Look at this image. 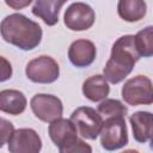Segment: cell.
Instances as JSON below:
<instances>
[{"label": "cell", "instance_id": "cell-11", "mask_svg": "<svg viewBox=\"0 0 153 153\" xmlns=\"http://www.w3.org/2000/svg\"><path fill=\"white\" fill-rule=\"evenodd\" d=\"M48 134L54 145L59 148L65 147L78 139V131L73 122L62 117L55 120L49 124Z\"/></svg>", "mask_w": 153, "mask_h": 153}, {"label": "cell", "instance_id": "cell-19", "mask_svg": "<svg viewBox=\"0 0 153 153\" xmlns=\"http://www.w3.org/2000/svg\"><path fill=\"white\" fill-rule=\"evenodd\" d=\"M60 153H92V147L81 139H76L72 143L59 148Z\"/></svg>", "mask_w": 153, "mask_h": 153}, {"label": "cell", "instance_id": "cell-16", "mask_svg": "<svg viewBox=\"0 0 153 153\" xmlns=\"http://www.w3.org/2000/svg\"><path fill=\"white\" fill-rule=\"evenodd\" d=\"M117 12L123 20L134 23L146 16L147 5L142 0H121L117 4Z\"/></svg>", "mask_w": 153, "mask_h": 153}, {"label": "cell", "instance_id": "cell-2", "mask_svg": "<svg viewBox=\"0 0 153 153\" xmlns=\"http://www.w3.org/2000/svg\"><path fill=\"white\" fill-rule=\"evenodd\" d=\"M140 57L141 56L137 53L134 36H121L112 44L110 59L103 69V76L111 84H118L123 81L131 73Z\"/></svg>", "mask_w": 153, "mask_h": 153}, {"label": "cell", "instance_id": "cell-1", "mask_svg": "<svg viewBox=\"0 0 153 153\" xmlns=\"http://www.w3.org/2000/svg\"><path fill=\"white\" fill-rule=\"evenodd\" d=\"M0 33L5 42L22 49L32 50L42 41V27L22 13L6 16L0 23Z\"/></svg>", "mask_w": 153, "mask_h": 153}, {"label": "cell", "instance_id": "cell-6", "mask_svg": "<svg viewBox=\"0 0 153 153\" xmlns=\"http://www.w3.org/2000/svg\"><path fill=\"white\" fill-rule=\"evenodd\" d=\"M76 128V131L87 140H96L103 126V117L90 106L76 108L69 118Z\"/></svg>", "mask_w": 153, "mask_h": 153}, {"label": "cell", "instance_id": "cell-22", "mask_svg": "<svg viewBox=\"0 0 153 153\" xmlns=\"http://www.w3.org/2000/svg\"><path fill=\"white\" fill-rule=\"evenodd\" d=\"M31 2H32L31 0H19V1L18 0H6L5 1V4L7 6L12 7L13 10H20L25 6H29Z\"/></svg>", "mask_w": 153, "mask_h": 153}, {"label": "cell", "instance_id": "cell-21", "mask_svg": "<svg viewBox=\"0 0 153 153\" xmlns=\"http://www.w3.org/2000/svg\"><path fill=\"white\" fill-rule=\"evenodd\" d=\"M12 73H13V69H12L11 62L6 57L0 55V82L7 81L8 79H11Z\"/></svg>", "mask_w": 153, "mask_h": 153}, {"label": "cell", "instance_id": "cell-18", "mask_svg": "<svg viewBox=\"0 0 153 153\" xmlns=\"http://www.w3.org/2000/svg\"><path fill=\"white\" fill-rule=\"evenodd\" d=\"M135 45L139 55L142 57H151L153 55V26H147L140 30L135 36Z\"/></svg>", "mask_w": 153, "mask_h": 153}, {"label": "cell", "instance_id": "cell-13", "mask_svg": "<svg viewBox=\"0 0 153 153\" xmlns=\"http://www.w3.org/2000/svg\"><path fill=\"white\" fill-rule=\"evenodd\" d=\"M26 105L27 100L23 92L12 88L0 91V111L17 116L25 111Z\"/></svg>", "mask_w": 153, "mask_h": 153}, {"label": "cell", "instance_id": "cell-17", "mask_svg": "<svg viewBox=\"0 0 153 153\" xmlns=\"http://www.w3.org/2000/svg\"><path fill=\"white\" fill-rule=\"evenodd\" d=\"M98 114L102 117L106 118H112V117H126V115L128 114V108L118 99H112V98H108L104 99L97 109Z\"/></svg>", "mask_w": 153, "mask_h": 153}, {"label": "cell", "instance_id": "cell-15", "mask_svg": "<svg viewBox=\"0 0 153 153\" xmlns=\"http://www.w3.org/2000/svg\"><path fill=\"white\" fill-rule=\"evenodd\" d=\"M109 92L110 86L106 79L100 74H96L87 78L82 84V93L85 98L91 102H100L106 99Z\"/></svg>", "mask_w": 153, "mask_h": 153}, {"label": "cell", "instance_id": "cell-14", "mask_svg": "<svg viewBox=\"0 0 153 153\" xmlns=\"http://www.w3.org/2000/svg\"><path fill=\"white\" fill-rule=\"evenodd\" d=\"M66 1L61 0H37L32 5V14L41 18L48 26H53L59 22V13Z\"/></svg>", "mask_w": 153, "mask_h": 153}, {"label": "cell", "instance_id": "cell-9", "mask_svg": "<svg viewBox=\"0 0 153 153\" xmlns=\"http://www.w3.org/2000/svg\"><path fill=\"white\" fill-rule=\"evenodd\" d=\"M10 153H41L42 140L31 128L14 129L7 141Z\"/></svg>", "mask_w": 153, "mask_h": 153}, {"label": "cell", "instance_id": "cell-12", "mask_svg": "<svg viewBox=\"0 0 153 153\" xmlns=\"http://www.w3.org/2000/svg\"><path fill=\"white\" fill-rule=\"evenodd\" d=\"M134 140L145 143L148 142L152 137V126L153 116L149 111H136L129 117Z\"/></svg>", "mask_w": 153, "mask_h": 153}, {"label": "cell", "instance_id": "cell-7", "mask_svg": "<svg viewBox=\"0 0 153 153\" xmlns=\"http://www.w3.org/2000/svg\"><path fill=\"white\" fill-rule=\"evenodd\" d=\"M30 106L33 115L47 123H51L61 118L63 114V105L60 98L54 94L37 93L30 100Z\"/></svg>", "mask_w": 153, "mask_h": 153}, {"label": "cell", "instance_id": "cell-5", "mask_svg": "<svg viewBox=\"0 0 153 153\" xmlns=\"http://www.w3.org/2000/svg\"><path fill=\"white\" fill-rule=\"evenodd\" d=\"M25 74L32 82L51 84L60 76V66L51 56L41 55L27 62Z\"/></svg>", "mask_w": 153, "mask_h": 153}, {"label": "cell", "instance_id": "cell-23", "mask_svg": "<svg viewBox=\"0 0 153 153\" xmlns=\"http://www.w3.org/2000/svg\"><path fill=\"white\" fill-rule=\"evenodd\" d=\"M121 153H139V151L130 148V149H126V151H123V152H121Z\"/></svg>", "mask_w": 153, "mask_h": 153}, {"label": "cell", "instance_id": "cell-8", "mask_svg": "<svg viewBox=\"0 0 153 153\" xmlns=\"http://www.w3.org/2000/svg\"><path fill=\"white\" fill-rule=\"evenodd\" d=\"M96 19L93 8L85 2H72L63 14V22L67 29L72 31L88 30Z\"/></svg>", "mask_w": 153, "mask_h": 153}, {"label": "cell", "instance_id": "cell-20", "mask_svg": "<svg viewBox=\"0 0 153 153\" xmlns=\"http://www.w3.org/2000/svg\"><path fill=\"white\" fill-rule=\"evenodd\" d=\"M13 131H14V126L12 124V122L0 117V148L8 141Z\"/></svg>", "mask_w": 153, "mask_h": 153}, {"label": "cell", "instance_id": "cell-4", "mask_svg": "<svg viewBox=\"0 0 153 153\" xmlns=\"http://www.w3.org/2000/svg\"><path fill=\"white\" fill-rule=\"evenodd\" d=\"M100 145L105 151H116L128 145V130L123 117L106 118L100 129Z\"/></svg>", "mask_w": 153, "mask_h": 153}, {"label": "cell", "instance_id": "cell-10", "mask_svg": "<svg viewBox=\"0 0 153 153\" xmlns=\"http://www.w3.org/2000/svg\"><path fill=\"white\" fill-rule=\"evenodd\" d=\"M97 56V49L92 41L76 39L68 49V59L71 63L78 68H85L91 66Z\"/></svg>", "mask_w": 153, "mask_h": 153}, {"label": "cell", "instance_id": "cell-3", "mask_svg": "<svg viewBox=\"0 0 153 153\" xmlns=\"http://www.w3.org/2000/svg\"><path fill=\"white\" fill-rule=\"evenodd\" d=\"M121 94L123 100L129 105H149L153 103L152 81L146 75L130 78L122 86Z\"/></svg>", "mask_w": 153, "mask_h": 153}]
</instances>
